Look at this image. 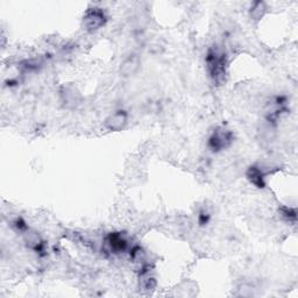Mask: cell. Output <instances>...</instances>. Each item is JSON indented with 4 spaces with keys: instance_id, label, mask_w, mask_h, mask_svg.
Instances as JSON below:
<instances>
[{
    "instance_id": "obj_1",
    "label": "cell",
    "mask_w": 298,
    "mask_h": 298,
    "mask_svg": "<svg viewBox=\"0 0 298 298\" xmlns=\"http://www.w3.org/2000/svg\"><path fill=\"white\" fill-rule=\"evenodd\" d=\"M225 56L226 55L224 54V52L215 48L209 52L208 57H206L210 76L216 83L223 81L224 76L226 74V57Z\"/></svg>"
},
{
    "instance_id": "obj_2",
    "label": "cell",
    "mask_w": 298,
    "mask_h": 298,
    "mask_svg": "<svg viewBox=\"0 0 298 298\" xmlns=\"http://www.w3.org/2000/svg\"><path fill=\"white\" fill-rule=\"evenodd\" d=\"M106 22V15L101 9H91L84 15L83 26L87 32H95L101 29Z\"/></svg>"
},
{
    "instance_id": "obj_3",
    "label": "cell",
    "mask_w": 298,
    "mask_h": 298,
    "mask_svg": "<svg viewBox=\"0 0 298 298\" xmlns=\"http://www.w3.org/2000/svg\"><path fill=\"white\" fill-rule=\"evenodd\" d=\"M232 142V134L225 128H217L209 140V147L213 152L223 151Z\"/></svg>"
},
{
    "instance_id": "obj_4",
    "label": "cell",
    "mask_w": 298,
    "mask_h": 298,
    "mask_svg": "<svg viewBox=\"0 0 298 298\" xmlns=\"http://www.w3.org/2000/svg\"><path fill=\"white\" fill-rule=\"evenodd\" d=\"M128 116L125 111H116L105 119V128L111 132H119L126 127Z\"/></svg>"
},
{
    "instance_id": "obj_5",
    "label": "cell",
    "mask_w": 298,
    "mask_h": 298,
    "mask_svg": "<svg viewBox=\"0 0 298 298\" xmlns=\"http://www.w3.org/2000/svg\"><path fill=\"white\" fill-rule=\"evenodd\" d=\"M141 67V60L137 55H131L127 59L122 61L119 68V72L122 77H132L136 75V72L140 70Z\"/></svg>"
},
{
    "instance_id": "obj_6",
    "label": "cell",
    "mask_w": 298,
    "mask_h": 298,
    "mask_svg": "<svg viewBox=\"0 0 298 298\" xmlns=\"http://www.w3.org/2000/svg\"><path fill=\"white\" fill-rule=\"evenodd\" d=\"M62 103L68 109L76 108L81 103V94L74 87H66L61 93Z\"/></svg>"
},
{
    "instance_id": "obj_7",
    "label": "cell",
    "mask_w": 298,
    "mask_h": 298,
    "mask_svg": "<svg viewBox=\"0 0 298 298\" xmlns=\"http://www.w3.org/2000/svg\"><path fill=\"white\" fill-rule=\"evenodd\" d=\"M106 242H108L110 250L112 251L113 253H121V252H124L126 248H127V240H126L120 233L110 234L108 236V239H106Z\"/></svg>"
},
{
    "instance_id": "obj_8",
    "label": "cell",
    "mask_w": 298,
    "mask_h": 298,
    "mask_svg": "<svg viewBox=\"0 0 298 298\" xmlns=\"http://www.w3.org/2000/svg\"><path fill=\"white\" fill-rule=\"evenodd\" d=\"M247 177L252 184L258 186V188H265V174H263L261 168L251 167L247 171Z\"/></svg>"
},
{
    "instance_id": "obj_9",
    "label": "cell",
    "mask_w": 298,
    "mask_h": 298,
    "mask_svg": "<svg viewBox=\"0 0 298 298\" xmlns=\"http://www.w3.org/2000/svg\"><path fill=\"white\" fill-rule=\"evenodd\" d=\"M25 241L26 244L29 248H32V250H35V251H41L42 248V239L41 236L37 234L36 232H32V231H28L26 232L25 234Z\"/></svg>"
},
{
    "instance_id": "obj_10",
    "label": "cell",
    "mask_w": 298,
    "mask_h": 298,
    "mask_svg": "<svg viewBox=\"0 0 298 298\" xmlns=\"http://www.w3.org/2000/svg\"><path fill=\"white\" fill-rule=\"evenodd\" d=\"M267 12V6L266 4L263 2H257L253 4V6L251 7V18L253 19V20L258 21L260 19H262L265 17V14Z\"/></svg>"
},
{
    "instance_id": "obj_11",
    "label": "cell",
    "mask_w": 298,
    "mask_h": 298,
    "mask_svg": "<svg viewBox=\"0 0 298 298\" xmlns=\"http://www.w3.org/2000/svg\"><path fill=\"white\" fill-rule=\"evenodd\" d=\"M282 216H283L285 219H296V211L293 209H288L284 208L282 209Z\"/></svg>"
},
{
    "instance_id": "obj_12",
    "label": "cell",
    "mask_w": 298,
    "mask_h": 298,
    "mask_svg": "<svg viewBox=\"0 0 298 298\" xmlns=\"http://www.w3.org/2000/svg\"><path fill=\"white\" fill-rule=\"evenodd\" d=\"M143 289L144 290H148V291H152V290L155 289L156 286V282L154 278H146V281H144L143 283Z\"/></svg>"
}]
</instances>
